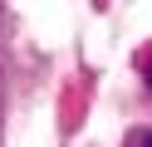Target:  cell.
I'll use <instances>...</instances> for the list:
<instances>
[{"instance_id":"2","label":"cell","mask_w":152,"mask_h":147,"mask_svg":"<svg viewBox=\"0 0 152 147\" xmlns=\"http://www.w3.org/2000/svg\"><path fill=\"white\" fill-rule=\"evenodd\" d=\"M142 78H147V88H152V54H147V64H142Z\"/></svg>"},{"instance_id":"1","label":"cell","mask_w":152,"mask_h":147,"mask_svg":"<svg viewBox=\"0 0 152 147\" xmlns=\"http://www.w3.org/2000/svg\"><path fill=\"white\" fill-rule=\"evenodd\" d=\"M137 147H152V127H147V132H137Z\"/></svg>"}]
</instances>
